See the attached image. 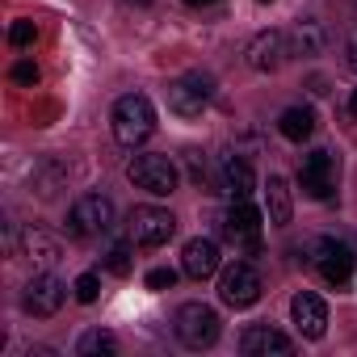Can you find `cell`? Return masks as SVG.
I'll use <instances>...</instances> for the list:
<instances>
[{"label":"cell","mask_w":357,"mask_h":357,"mask_svg":"<svg viewBox=\"0 0 357 357\" xmlns=\"http://www.w3.org/2000/svg\"><path fill=\"white\" fill-rule=\"evenodd\" d=\"M181 269H185L194 282H202V278L219 273V244H215V240H206V236L190 240V244H185V252H181Z\"/></svg>","instance_id":"obj_15"},{"label":"cell","mask_w":357,"mask_h":357,"mask_svg":"<svg viewBox=\"0 0 357 357\" xmlns=\"http://www.w3.org/2000/svg\"><path fill=\"white\" fill-rule=\"evenodd\" d=\"M176 340L185 349H211L219 340V311L206 303H185L176 311Z\"/></svg>","instance_id":"obj_3"},{"label":"cell","mask_w":357,"mask_h":357,"mask_svg":"<svg viewBox=\"0 0 357 357\" xmlns=\"http://www.w3.org/2000/svg\"><path fill=\"white\" fill-rule=\"evenodd\" d=\"M126 5H151V0H126Z\"/></svg>","instance_id":"obj_31"},{"label":"cell","mask_w":357,"mask_h":357,"mask_svg":"<svg viewBox=\"0 0 357 357\" xmlns=\"http://www.w3.org/2000/svg\"><path fill=\"white\" fill-rule=\"evenodd\" d=\"M190 9H206V5H215V0H185Z\"/></svg>","instance_id":"obj_29"},{"label":"cell","mask_w":357,"mask_h":357,"mask_svg":"<svg viewBox=\"0 0 357 357\" xmlns=\"http://www.w3.org/2000/svg\"><path fill=\"white\" fill-rule=\"evenodd\" d=\"M298 185H303L307 198H319V202L332 198L336 194V155L324 151V147L307 151L303 164H298Z\"/></svg>","instance_id":"obj_7"},{"label":"cell","mask_w":357,"mask_h":357,"mask_svg":"<svg viewBox=\"0 0 357 357\" xmlns=\"http://www.w3.org/2000/svg\"><path fill=\"white\" fill-rule=\"evenodd\" d=\"M22 257H26L34 269H51V265L63 257V248H59V240L47 236L43 227H30V231L22 236Z\"/></svg>","instance_id":"obj_16"},{"label":"cell","mask_w":357,"mask_h":357,"mask_svg":"<svg viewBox=\"0 0 357 357\" xmlns=\"http://www.w3.org/2000/svg\"><path fill=\"white\" fill-rule=\"evenodd\" d=\"M130 265H135V257H130V244H114V248L105 252V269H109L114 278H126V273H130Z\"/></svg>","instance_id":"obj_22"},{"label":"cell","mask_w":357,"mask_h":357,"mask_svg":"<svg viewBox=\"0 0 357 357\" xmlns=\"http://www.w3.org/2000/svg\"><path fill=\"white\" fill-rule=\"evenodd\" d=\"M261 5H269V0H261Z\"/></svg>","instance_id":"obj_32"},{"label":"cell","mask_w":357,"mask_h":357,"mask_svg":"<svg viewBox=\"0 0 357 357\" xmlns=\"http://www.w3.org/2000/svg\"><path fill=\"white\" fill-rule=\"evenodd\" d=\"M265 206H269V223H273V227H286V223H290L294 202H290L286 176H269V185H265Z\"/></svg>","instance_id":"obj_18"},{"label":"cell","mask_w":357,"mask_h":357,"mask_svg":"<svg viewBox=\"0 0 357 357\" xmlns=\"http://www.w3.org/2000/svg\"><path fill=\"white\" fill-rule=\"evenodd\" d=\"M344 68H349V72H357V30L344 38Z\"/></svg>","instance_id":"obj_28"},{"label":"cell","mask_w":357,"mask_h":357,"mask_svg":"<svg viewBox=\"0 0 357 357\" xmlns=\"http://www.w3.org/2000/svg\"><path fill=\"white\" fill-rule=\"evenodd\" d=\"M240 349H244L248 357H269V353L286 357V353L294 349V340H290V336H282V332H278V328H269V324H252V328H244Z\"/></svg>","instance_id":"obj_14"},{"label":"cell","mask_w":357,"mask_h":357,"mask_svg":"<svg viewBox=\"0 0 357 357\" xmlns=\"http://www.w3.org/2000/svg\"><path fill=\"white\" fill-rule=\"evenodd\" d=\"M63 294H68V286L55 273H34L26 282V290H22V307L30 315H55L63 307Z\"/></svg>","instance_id":"obj_11"},{"label":"cell","mask_w":357,"mask_h":357,"mask_svg":"<svg viewBox=\"0 0 357 357\" xmlns=\"http://www.w3.org/2000/svg\"><path fill=\"white\" fill-rule=\"evenodd\" d=\"M286 55H290V38L278 30H265L248 43V68L252 72H278L286 63Z\"/></svg>","instance_id":"obj_13"},{"label":"cell","mask_w":357,"mask_h":357,"mask_svg":"<svg viewBox=\"0 0 357 357\" xmlns=\"http://www.w3.org/2000/svg\"><path fill=\"white\" fill-rule=\"evenodd\" d=\"M219 185H223V194H231V198H252L257 176H252V168H248L240 155H223V164H219Z\"/></svg>","instance_id":"obj_17"},{"label":"cell","mask_w":357,"mask_h":357,"mask_svg":"<svg viewBox=\"0 0 357 357\" xmlns=\"http://www.w3.org/2000/svg\"><path fill=\"white\" fill-rule=\"evenodd\" d=\"M172 282H176L172 269H151V273H147V286H151V290H168Z\"/></svg>","instance_id":"obj_26"},{"label":"cell","mask_w":357,"mask_h":357,"mask_svg":"<svg viewBox=\"0 0 357 357\" xmlns=\"http://www.w3.org/2000/svg\"><path fill=\"white\" fill-rule=\"evenodd\" d=\"M324 43H328V34H324V26L315 17H307V22H298L290 30V55H319Z\"/></svg>","instance_id":"obj_19"},{"label":"cell","mask_w":357,"mask_h":357,"mask_svg":"<svg viewBox=\"0 0 357 357\" xmlns=\"http://www.w3.org/2000/svg\"><path fill=\"white\" fill-rule=\"evenodd\" d=\"M9 43H13V47H30V43H34V22H13Z\"/></svg>","instance_id":"obj_24"},{"label":"cell","mask_w":357,"mask_h":357,"mask_svg":"<svg viewBox=\"0 0 357 357\" xmlns=\"http://www.w3.org/2000/svg\"><path fill=\"white\" fill-rule=\"evenodd\" d=\"M349 109H353V114H357V89H353V97H349Z\"/></svg>","instance_id":"obj_30"},{"label":"cell","mask_w":357,"mask_h":357,"mask_svg":"<svg viewBox=\"0 0 357 357\" xmlns=\"http://www.w3.org/2000/svg\"><path fill=\"white\" fill-rule=\"evenodd\" d=\"M353 5H357V0H353Z\"/></svg>","instance_id":"obj_33"},{"label":"cell","mask_w":357,"mask_h":357,"mask_svg":"<svg viewBox=\"0 0 357 357\" xmlns=\"http://www.w3.org/2000/svg\"><path fill=\"white\" fill-rule=\"evenodd\" d=\"M151 130H155V105L143 93L118 97V105H114V139L122 147H139V143L151 139Z\"/></svg>","instance_id":"obj_1"},{"label":"cell","mask_w":357,"mask_h":357,"mask_svg":"<svg viewBox=\"0 0 357 357\" xmlns=\"http://www.w3.org/2000/svg\"><path fill=\"white\" fill-rule=\"evenodd\" d=\"M126 176H130L139 190L155 194V198H168L176 190V164L168 155H135L130 168H126Z\"/></svg>","instance_id":"obj_6"},{"label":"cell","mask_w":357,"mask_h":357,"mask_svg":"<svg viewBox=\"0 0 357 357\" xmlns=\"http://www.w3.org/2000/svg\"><path fill=\"white\" fill-rule=\"evenodd\" d=\"M109 227H114V202H109L105 194H84V198L72 202V211H68V231H72L76 240L101 236V231H109Z\"/></svg>","instance_id":"obj_4"},{"label":"cell","mask_w":357,"mask_h":357,"mask_svg":"<svg viewBox=\"0 0 357 357\" xmlns=\"http://www.w3.org/2000/svg\"><path fill=\"white\" fill-rule=\"evenodd\" d=\"M72 290H76V298H80V303H97V294H101V282H97V273H80Z\"/></svg>","instance_id":"obj_23"},{"label":"cell","mask_w":357,"mask_h":357,"mask_svg":"<svg viewBox=\"0 0 357 357\" xmlns=\"http://www.w3.org/2000/svg\"><path fill=\"white\" fill-rule=\"evenodd\" d=\"M76 349H80L84 357H89V353H114V349H118V340H114V332L93 328V332H84V336H80V344H76Z\"/></svg>","instance_id":"obj_21"},{"label":"cell","mask_w":357,"mask_h":357,"mask_svg":"<svg viewBox=\"0 0 357 357\" xmlns=\"http://www.w3.org/2000/svg\"><path fill=\"white\" fill-rule=\"evenodd\" d=\"M211 93H215V80L206 72H185V76H176L168 80V109L176 118H198L206 105H211Z\"/></svg>","instance_id":"obj_2"},{"label":"cell","mask_w":357,"mask_h":357,"mask_svg":"<svg viewBox=\"0 0 357 357\" xmlns=\"http://www.w3.org/2000/svg\"><path fill=\"white\" fill-rule=\"evenodd\" d=\"M13 80L17 84H38V68L30 59H22V63H13Z\"/></svg>","instance_id":"obj_25"},{"label":"cell","mask_w":357,"mask_h":357,"mask_svg":"<svg viewBox=\"0 0 357 357\" xmlns=\"http://www.w3.org/2000/svg\"><path fill=\"white\" fill-rule=\"evenodd\" d=\"M290 319H294V328H298L307 340H319V336L328 332V307H324V298L311 294V290H303V294L290 298Z\"/></svg>","instance_id":"obj_12"},{"label":"cell","mask_w":357,"mask_h":357,"mask_svg":"<svg viewBox=\"0 0 357 357\" xmlns=\"http://www.w3.org/2000/svg\"><path fill=\"white\" fill-rule=\"evenodd\" d=\"M311 261H315L319 278H324V282H332V286H349V278H353V269H357V257H353V248H349L344 240H336V236H324V240H315V248H311Z\"/></svg>","instance_id":"obj_5"},{"label":"cell","mask_w":357,"mask_h":357,"mask_svg":"<svg viewBox=\"0 0 357 357\" xmlns=\"http://www.w3.org/2000/svg\"><path fill=\"white\" fill-rule=\"evenodd\" d=\"M278 130H282L290 143H303V139H311V130H315V114L303 109V105H294V109H286V114L278 118Z\"/></svg>","instance_id":"obj_20"},{"label":"cell","mask_w":357,"mask_h":357,"mask_svg":"<svg viewBox=\"0 0 357 357\" xmlns=\"http://www.w3.org/2000/svg\"><path fill=\"white\" fill-rule=\"evenodd\" d=\"M172 231H176V219L168 211H160V206H135L130 211V240L135 244L160 248V244L172 240Z\"/></svg>","instance_id":"obj_9"},{"label":"cell","mask_w":357,"mask_h":357,"mask_svg":"<svg viewBox=\"0 0 357 357\" xmlns=\"http://www.w3.org/2000/svg\"><path fill=\"white\" fill-rule=\"evenodd\" d=\"M223 236L240 248H261V211L248 198H231V211L223 215Z\"/></svg>","instance_id":"obj_10"},{"label":"cell","mask_w":357,"mask_h":357,"mask_svg":"<svg viewBox=\"0 0 357 357\" xmlns=\"http://www.w3.org/2000/svg\"><path fill=\"white\" fill-rule=\"evenodd\" d=\"M190 176H194V185H206V160L198 151H190Z\"/></svg>","instance_id":"obj_27"},{"label":"cell","mask_w":357,"mask_h":357,"mask_svg":"<svg viewBox=\"0 0 357 357\" xmlns=\"http://www.w3.org/2000/svg\"><path fill=\"white\" fill-rule=\"evenodd\" d=\"M261 273L252 269V265H244V261H236L231 269H223V278H219V298L227 303V307H236V311H244V307H252L257 298H261Z\"/></svg>","instance_id":"obj_8"}]
</instances>
